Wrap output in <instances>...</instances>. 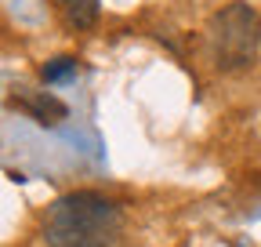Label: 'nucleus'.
I'll use <instances>...</instances> for the list:
<instances>
[{
  "label": "nucleus",
  "instance_id": "f257e3e1",
  "mask_svg": "<svg viewBox=\"0 0 261 247\" xmlns=\"http://www.w3.org/2000/svg\"><path fill=\"white\" fill-rule=\"evenodd\" d=\"M123 226L120 207L91 189L58 196L44 214L47 247H113Z\"/></svg>",
  "mask_w": 261,
  "mask_h": 247
},
{
  "label": "nucleus",
  "instance_id": "f03ea898",
  "mask_svg": "<svg viewBox=\"0 0 261 247\" xmlns=\"http://www.w3.org/2000/svg\"><path fill=\"white\" fill-rule=\"evenodd\" d=\"M207 37H211V55H214V66L232 73V69H247L257 47H261V22L257 11L243 0L236 4H225L221 11L211 15L207 26Z\"/></svg>",
  "mask_w": 261,
  "mask_h": 247
},
{
  "label": "nucleus",
  "instance_id": "7ed1b4c3",
  "mask_svg": "<svg viewBox=\"0 0 261 247\" xmlns=\"http://www.w3.org/2000/svg\"><path fill=\"white\" fill-rule=\"evenodd\" d=\"M11 106L15 109H22V113H29L37 124H58V120H65V102L62 98H55L51 91H33V87H15V95H11Z\"/></svg>",
  "mask_w": 261,
  "mask_h": 247
},
{
  "label": "nucleus",
  "instance_id": "20e7f679",
  "mask_svg": "<svg viewBox=\"0 0 261 247\" xmlns=\"http://www.w3.org/2000/svg\"><path fill=\"white\" fill-rule=\"evenodd\" d=\"M65 15L73 26H91L98 15V0H73V4H65Z\"/></svg>",
  "mask_w": 261,
  "mask_h": 247
},
{
  "label": "nucleus",
  "instance_id": "39448f33",
  "mask_svg": "<svg viewBox=\"0 0 261 247\" xmlns=\"http://www.w3.org/2000/svg\"><path fill=\"white\" fill-rule=\"evenodd\" d=\"M69 73H76V58H55L51 66H44V80H62Z\"/></svg>",
  "mask_w": 261,
  "mask_h": 247
},
{
  "label": "nucleus",
  "instance_id": "423d86ee",
  "mask_svg": "<svg viewBox=\"0 0 261 247\" xmlns=\"http://www.w3.org/2000/svg\"><path fill=\"white\" fill-rule=\"evenodd\" d=\"M65 4H73V0H65Z\"/></svg>",
  "mask_w": 261,
  "mask_h": 247
}]
</instances>
